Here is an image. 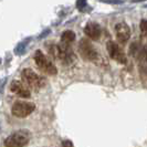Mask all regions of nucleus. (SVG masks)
I'll return each mask as SVG.
<instances>
[{"instance_id": "10", "label": "nucleus", "mask_w": 147, "mask_h": 147, "mask_svg": "<svg viewBox=\"0 0 147 147\" xmlns=\"http://www.w3.org/2000/svg\"><path fill=\"white\" fill-rule=\"evenodd\" d=\"M84 33L90 38L91 40H98L102 33V29L98 23L96 22H88L84 28Z\"/></svg>"}, {"instance_id": "5", "label": "nucleus", "mask_w": 147, "mask_h": 147, "mask_svg": "<svg viewBox=\"0 0 147 147\" xmlns=\"http://www.w3.org/2000/svg\"><path fill=\"white\" fill-rule=\"evenodd\" d=\"M79 52L86 61H94L97 59V51L88 39H82L79 43Z\"/></svg>"}, {"instance_id": "3", "label": "nucleus", "mask_w": 147, "mask_h": 147, "mask_svg": "<svg viewBox=\"0 0 147 147\" xmlns=\"http://www.w3.org/2000/svg\"><path fill=\"white\" fill-rule=\"evenodd\" d=\"M22 82L28 86L33 90H39L43 86V79L37 74L32 69H24L21 72Z\"/></svg>"}, {"instance_id": "16", "label": "nucleus", "mask_w": 147, "mask_h": 147, "mask_svg": "<svg viewBox=\"0 0 147 147\" xmlns=\"http://www.w3.org/2000/svg\"><path fill=\"white\" fill-rule=\"evenodd\" d=\"M140 1H145V0H132V2H140Z\"/></svg>"}, {"instance_id": "4", "label": "nucleus", "mask_w": 147, "mask_h": 147, "mask_svg": "<svg viewBox=\"0 0 147 147\" xmlns=\"http://www.w3.org/2000/svg\"><path fill=\"white\" fill-rule=\"evenodd\" d=\"M34 110H36L34 103L26 102V101H17L11 107V113L16 117L24 118L29 116Z\"/></svg>"}, {"instance_id": "9", "label": "nucleus", "mask_w": 147, "mask_h": 147, "mask_svg": "<svg viewBox=\"0 0 147 147\" xmlns=\"http://www.w3.org/2000/svg\"><path fill=\"white\" fill-rule=\"evenodd\" d=\"M115 33L117 41L121 43H125L131 38V30L125 22H119L115 26Z\"/></svg>"}, {"instance_id": "1", "label": "nucleus", "mask_w": 147, "mask_h": 147, "mask_svg": "<svg viewBox=\"0 0 147 147\" xmlns=\"http://www.w3.org/2000/svg\"><path fill=\"white\" fill-rule=\"evenodd\" d=\"M30 140V133L27 129H19L10 134L5 140L3 144L6 147H23Z\"/></svg>"}, {"instance_id": "12", "label": "nucleus", "mask_w": 147, "mask_h": 147, "mask_svg": "<svg viewBox=\"0 0 147 147\" xmlns=\"http://www.w3.org/2000/svg\"><path fill=\"white\" fill-rule=\"evenodd\" d=\"M140 31L144 36H147V20L140 21Z\"/></svg>"}, {"instance_id": "15", "label": "nucleus", "mask_w": 147, "mask_h": 147, "mask_svg": "<svg viewBox=\"0 0 147 147\" xmlns=\"http://www.w3.org/2000/svg\"><path fill=\"white\" fill-rule=\"evenodd\" d=\"M102 2H106V3H122L123 0H101Z\"/></svg>"}, {"instance_id": "2", "label": "nucleus", "mask_w": 147, "mask_h": 147, "mask_svg": "<svg viewBox=\"0 0 147 147\" xmlns=\"http://www.w3.org/2000/svg\"><path fill=\"white\" fill-rule=\"evenodd\" d=\"M33 58H34V62H36L37 66L42 72L49 74V75H55L58 73L57 66L47 58V55L43 54V52L41 50H37L34 52V57Z\"/></svg>"}, {"instance_id": "11", "label": "nucleus", "mask_w": 147, "mask_h": 147, "mask_svg": "<svg viewBox=\"0 0 147 147\" xmlns=\"http://www.w3.org/2000/svg\"><path fill=\"white\" fill-rule=\"evenodd\" d=\"M75 40V33L72 30H65L62 34H61V42L64 43H71Z\"/></svg>"}, {"instance_id": "8", "label": "nucleus", "mask_w": 147, "mask_h": 147, "mask_svg": "<svg viewBox=\"0 0 147 147\" xmlns=\"http://www.w3.org/2000/svg\"><path fill=\"white\" fill-rule=\"evenodd\" d=\"M129 54L137 59L140 63H146L147 61V49L140 45L138 42H134L129 47Z\"/></svg>"}, {"instance_id": "6", "label": "nucleus", "mask_w": 147, "mask_h": 147, "mask_svg": "<svg viewBox=\"0 0 147 147\" xmlns=\"http://www.w3.org/2000/svg\"><path fill=\"white\" fill-rule=\"evenodd\" d=\"M106 49H107V52H109V55L111 57V59H113L114 61H116L121 64H126L127 58H126L125 53L123 52V50L121 49V47L117 43H115L114 41H109L106 44Z\"/></svg>"}, {"instance_id": "14", "label": "nucleus", "mask_w": 147, "mask_h": 147, "mask_svg": "<svg viewBox=\"0 0 147 147\" xmlns=\"http://www.w3.org/2000/svg\"><path fill=\"white\" fill-rule=\"evenodd\" d=\"M62 147H73V144L71 140H63L62 142Z\"/></svg>"}, {"instance_id": "13", "label": "nucleus", "mask_w": 147, "mask_h": 147, "mask_svg": "<svg viewBox=\"0 0 147 147\" xmlns=\"http://www.w3.org/2000/svg\"><path fill=\"white\" fill-rule=\"evenodd\" d=\"M76 7L80 10H82L83 8H85L86 7V0H78L76 1Z\"/></svg>"}, {"instance_id": "7", "label": "nucleus", "mask_w": 147, "mask_h": 147, "mask_svg": "<svg viewBox=\"0 0 147 147\" xmlns=\"http://www.w3.org/2000/svg\"><path fill=\"white\" fill-rule=\"evenodd\" d=\"M10 91L16 94L17 96H20L23 98H29L31 96V92H30L29 88L21 81H12L10 84Z\"/></svg>"}]
</instances>
